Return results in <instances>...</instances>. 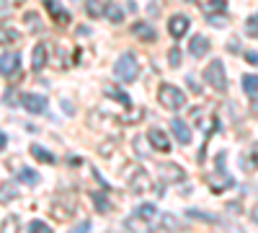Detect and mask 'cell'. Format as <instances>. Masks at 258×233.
<instances>
[{"mask_svg": "<svg viewBox=\"0 0 258 233\" xmlns=\"http://www.w3.org/2000/svg\"><path fill=\"white\" fill-rule=\"evenodd\" d=\"M132 34H135L137 39H142V41H155V39H158L155 29L150 26V24H145V21H137V24H132Z\"/></svg>", "mask_w": 258, "mask_h": 233, "instance_id": "obj_14", "label": "cell"}, {"mask_svg": "<svg viewBox=\"0 0 258 233\" xmlns=\"http://www.w3.org/2000/svg\"><path fill=\"white\" fill-rule=\"evenodd\" d=\"M75 230H78V233H85V230H88V223H80Z\"/></svg>", "mask_w": 258, "mask_h": 233, "instance_id": "obj_43", "label": "cell"}, {"mask_svg": "<svg viewBox=\"0 0 258 233\" xmlns=\"http://www.w3.org/2000/svg\"><path fill=\"white\" fill-rule=\"evenodd\" d=\"M18 179L24 181V184H29V187L39 184V174L34 171V168H18Z\"/></svg>", "mask_w": 258, "mask_h": 233, "instance_id": "obj_27", "label": "cell"}, {"mask_svg": "<svg viewBox=\"0 0 258 233\" xmlns=\"http://www.w3.org/2000/svg\"><path fill=\"white\" fill-rule=\"evenodd\" d=\"M250 220H253V223H255V225H258V205H255V207H253V213H250Z\"/></svg>", "mask_w": 258, "mask_h": 233, "instance_id": "obj_42", "label": "cell"}, {"mask_svg": "<svg viewBox=\"0 0 258 233\" xmlns=\"http://www.w3.org/2000/svg\"><path fill=\"white\" fill-rule=\"evenodd\" d=\"M181 60H183V55H181V50L178 47H173L168 52V62H170V68H181Z\"/></svg>", "mask_w": 258, "mask_h": 233, "instance_id": "obj_30", "label": "cell"}, {"mask_svg": "<svg viewBox=\"0 0 258 233\" xmlns=\"http://www.w3.org/2000/svg\"><path fill=\"white\" fill-rule=\"evenodd\" d=\"M114 75L124 83H132L140 75V65H137V57L132 52H124L116 62H114Z\"/></svg>", "mask_w": 258, "mask_h": 233, "instance_id": "obj_2", "label": "cell"}, {"mask_svg": "<svg viewBox=\"0 0 258 233\" xmlns=\"http://www.w3.org/2000/svg\"><path fill=\"white\" fill-rule=\"evenodd\" d=\"M85 13H88L91 18H98L106 13V6L101 3V0H85Z\"/></svg>", "mask_w": 258, "mask_h": 233, "instance_id": "obj_24", "label": "cell"}, {"mask_svg": "<svg viewBox=\"0 0 258 233\" xmlns=\"http://www.w3.org/2000/svg\"><path fill=\"white\" fill-rule=\"evenodd\" d=\"M186 80H188V86H191V91H194V94H202V86L197 83V78H191V75H188Z\"/></svg>", "mask_w": 258, "mask_h": 233, "instance_id": "obj_39", "label": "cell"}, {"mask_svg": "<svg viewBox=\"0 0 258 233\" xmlns=\"http://www.w3.org/2000/svg\"><path fill=\"white\" fill-rule=\"evenodd\" d=\"M41 3H44V8L49 11V16H52V21L57 26H68L70 21H73V16H70V11L64 8L59 0H41Z\"/></svg>", "mask_w": 258, "mask_h": 233, "instance_id": "obj_4", "label": "cell"}, {"mask_svg": "<svg viewBox=\"0 0 258 233\" xmlns=\"http://www.w3.org/2000/svg\"><path fill=\"white\" fill-rule=\"evenodd\" d=\"M29 151H31V156H34L36 161H41V163H54V161H57V156H54L52 151H47L44 145H31Z\"/></svg>", "mask_w": 258, "mask_h": 233, "instance_id": "obj_17", "label": "cell"}, {"mask_svg": "<svg viewBox=\"0 0 258 233\" xmlns=\"http://www.w3.org/2000/svg\"><path fill=\"white\" fill-rule=\"evenodd\" d=\"M18 197V189L8 181V184H0V205H8L11 200Z\"/></svg>", "mask_w": 258, "mask_h": 233, "instance_id": "obj_23", "label": "cell"}, {"mask_svg": "<svg viewBox=\"0 0 258 233\" xmlns=\"http://www.w3.org/2000/svg\"><path fill=\"white\" fill-rule=\"evenodd\" d=\"M103 94H106V96H111V99H116V101L121 104V107H132V99H129L124 91H116V88H111V86H106V88H103Z\"/></svg>", "mask_w": 258, "mask_h": 233, "instance_id": "obj_25", "label": "cell"}, {"mask_svg": "<svg viewBox=\"0 0 258 233\" xmlns=\"http://www.w3.org/2000/svg\"><path fill=\"white\" fill-rule=\"evenodd\" d=\"M240 50H243V47H240V41H238V39H230V41H227V52H232V55H238Z\"/></svg>", "mask_w": 258, "mask_h": 233, "instance_id": "obj_38", "label": "cell"}, {"mask_svg": "<svg viewBox=\"0 0 258 233\" xmlns=\"http://www.w3.org/2000/svg\"><path fill=\"white\" fill-rule=\"evenodd\" d=\"M188 218H199V220H209V223H217V218H214V215L199 213V210H188Z\"/></svg>", "mask_w": 258, "mask_h": 233, "instance_id": "obj_34", "label": "cell"}, {"mask_svg": "<svg viewBox=\"0 0 258 233\" xmlns=\"http://www.w3.org/2000/svg\"><path fill=\"white\" fill-rule=\"evenodd\" d=\"M155 215H158V207H155V205H150V202L140 205V207H137V213H135L137 220H155Z\"/></svg>", "mask_w": 258, "mask_h": 233, "instance_id": "obj_21", "label": "cell"}, {"mask_svg": "<svg viewBox=\"0 0 258 233\" xmlns=\"http://www.w3.org/2000/svg\"><path fill=\"white\" fill-rule=\"evenodd\" d=\"M91 200H93V205L98 207V213H103V215H106V213H111V202H109V197H106L103 192H93Z\"/></svg>", "mask_w": 258, "mask_h": 233, "instance_id": "obj_22", "label": "cell"}, {"mask_svg": "<svg viewBox=\"0 0 258 233\" xmlns=\"http://www.w3.org/2000/svg\"><path fill=\"white\" fill-rule=\"evenodd\" d=\"M243 91L248 96H258V75H243Z\"/></svg>", "mask_w": 258, "mask_h": 233, "instance_id": "obj_26", "label": "cell"}, {"mask_svg": "<svg viewBox=\"0 0 258 233\" xmlns=\"http://www.w3.org/2000/svg\"><path fill=\"white\" fill-rule=\"evenodd\" d=\"M21 39V34L13 29V26H3L0 24V47H8V44H16Z\"/></svg>", "mask_w": 258, "mask_h": 233, "instance_id": "obj_16", "label": "cell"}, {"mask_svg": "<svg viewBox=\"0 0 258 233\" xmlns=\"http://www.w3.org/2000/svg\"><path fill=\"white\" fill-rule=\"evenodd\" d=\"M18 68H21V55L18 52H6L0 57V75L11 78V75L18 73Z\"/></svg>", "mask_w": 258, "mask_h": 233, "instance_id": "obj_8", "label": "cell"}, {"mask_svg": "<svg viewBox=\"0 0 258 233\" xmlns=\"http://www.w3.org/2000/svg\"><path fill=\"white\" fill-rule=\"evenodd\" d=\"M106 16H109V21H111V24H121V18H124V11L114 3V6H109V8H106Z\"/></svg>", "mask_w": 258, "mask_h": 233, "instance_id": "obj_28", "label": "cell"}, {"mask_svg": "<svg viewBox=\"0 0 258 233\" xmlns=\"http://www.w3.org/2000/svg\"><path fill=\"white\" fill-rule=\"evenodd\" d=\"M220 179L217 176H209V187H212V192L217 195V192H225V189H230L232 184H235V179L225 171V153H220Z\"/></svg>", "mask_w": 258, "mask_h": 233, "instance_id": "obj_5", "label": "cell"}, {"mask_svg": "<svg viewBox=\"0 0 258 233\" xmlns=\"http://www.w3.org/2000/svg\"><path fill=\"white\" fill-rule=\"evenodd\" d=\"M16 228H18V218H16V215H13V218H6L3 230H8V233H11V230H16Z\"/></svg>", "mask_w": 258, "mask_h": 233, "instance_id": "obj_37", "label": "cell"}, {"mask_svg": "<svg viewBox=\"0 0 258 233\" xmlns=\"http://www.w3.org/2000/svg\"><path fill=\"white\" fill-rule=\"evenodd\" d=\"M29 230H34V233H49L52 228H49L44 220H31V223H29Z\"/></svg>", "mask_w": 258, "mask_h": 233, "instance_id": "obj_33", "label": "cell"}, {"mask_svg": "<svg viewBox=\"0 0 258 233\" xmlns=\"http://www.w3.org/2000/svg\"><path fill=\"white\" fill-rule=\"evenodd\" d=\"M245 60L250 62V65H258V52H245Z\"/></svg>", "mask_w": 258, "mask_h": 233, "instance_id": "obj_40", "label": "cell"}, {"mask_svg": "<svg viewBox=\"0 0 258 233\" xmlns=\"http://www.w3.org/2000/svg\"><path fill=\"white\" fill-rule=\"evenodd\" d=\"M114 143H116V140H106V143H101L98 153H101V156H111V148H114Z\"/></svg>", "mask_w": 258, "mask_h": 233, "instance_id": "obj_36", "label": "cell"}, {"mask_svg": "<svg viewBox=\"0 0 258 233\" xmlns=\"http://www.w3.org/2000/svg\"><path fill=\"white\" fill-rule=\"evenodd\" d=\"M6 145H8V137H6V132H0V151H3Z\"/></svg>", "mask_w": 258, "mask_h": 233, "instance_id": "obj_41", "label": "cell"}, {"mask_svg": "<svg viewBox=\"0 0 258 233\" xmlns=\"http://www.w3.org/2000/svg\"><path fill=\"white\" fill-rule=\"evenodd\" d=\"M24 21L29 24V29H31V31H41V29H44V26H41V21H39V16H36V13H26V16H24Z\"/></svg>", "mask_w": 258, "mask_h": 233, "instance_id": "obj_29", "label": "cell"}, {"mask_svg": "<svg viewBox=\"0 0 258 233\" xmlns=\"http://www.w3.org/2000/svg\"><path fill=\"white\" fill-rule=\"evenodd\" d=\"M240 163H243V171H245V174L255 171V168H258V145H253V151L245 153V156L240 158Z\"/></svg>", "mask_w": 258, "mask_h": 233, "instance_id": "obj_18", "label": "cell"}, {"mask_svg": "<svg viewBox=\"0 0 258 233\" xmlns=\"http://www.w3.org/2000/svg\"><path fill=\"white\" fill-rule=\"evenodd\" d=\"M202 11H204L207 16L225 13V11H227V0H207V3H202Z\"/></svg>", "mask_w": 258, "mask_h": 233, "instance_id": "obj_20", "label": "cell"}, {"mask_svg": "<svg viewBox=\"0 0 258 233\" xmlns=\"http://www.w3.org/2000/svg\"><path fill=\"white\" fill-rule=\"evenodd\" d=\"M204 80L209 83L214 91H220V94L227 91V73H225V65L220 60H212L209 65L204 68Z\"/></svg>", "mask_w": 258, "mask_h": 233, "instance_id": "obj_3", "label": "cell"}, {"mask_svg": "<svg viewBox=\"0 0 258 233\" xmlns=\"http://www.w3.org/2000/svg\"><path fill=\"white\" fill-rule=\"evenodd\" d=\"M21 107L31 114H44L47 112V99L39 96V94H24L21 96Z\"/></svg>", "mask_w": 258, "mask_h": 233, "instance_id": "obj_7", "label": "cell"}, {"mask_svg": "<svg viewBox=\"0 0 258 233\" xmlns=\"http://www.w3.org/2000/svg\"><path fill=\"white\" fill-rule=\"evenodd\" d=\"M6 3H11V6H21V3H26V0H6Z\"/></svg>", "mask_w": 258, "mask_h": 233, "instance_id": "obj_45", "label": "cell"}, {"mask_svg": "<svg viewBox=\"0 0 258 233\" xmlns=\"http://www.w3.org/2000/svg\"><path fill=\"white\" fill-rule=\"evenodd\" d=\"M147 140L153 143V148H155V151H160V153H168L170 151V140H168V135L160 130V127H153V130L147 132Z\"/></svg>", "mask_w": 258, "mask_h": 233, "instance_id": "obj_10", "label": "cell"}, {"mask_svg": "<svg viewBox=\"0 0 258 233\" xmlns=\"http://www.w3.org/2000/svg\"><path fill=\"white\" fill-rule=\"evenodd\" d=\"M209 18V24L214 26V29H222V26H227V18H225V13H214V16H207Z\"/></svg>", "mask_w": 258, "mask_h": 233, "instance_id": "obj_32", "label": "cell"}, {"mask_svg": "<svg viewBox=\"0 0 258 233\" xmlns=\"http://www.w3.org/2000/svg\"><path fill=\"white\" fill-rule=\"evenodd\" d=\"M158 101H160L163 109L178 112V109L186 107V94L178 86H173V83H163V86L158 88Z\"/></svg>", "mask_w": 258, "mask_h": 233, "instance_id": "obj_1", "label": "cell"}, {"mask_svg": "<svg viewBox=\"0 0 258 233\" xmlns=\"http://www.w3.org/2000/svg\"><path fill=\"white\" fill-rule=\"evenodd\" d=\"M245 31H248V36L258 39V13L248 18V24H245Z\"/></svg>", "mask_w": 258, "mask_h": 233, "instance_id": "obj_31", "label": "cell"}, {"mask_svg": "<svg viewBox=\"0 0 258 233\" xmlns=\"http://www.w3.org/2000/svg\"><path fill=\"white\" fill-rule=\"evenodd\" d=\"M188 52L197 57V60H202V57H207L209 55V39L207 36H202V34H197L191 39V44H188Z\"/></svg>", "mask_w": 258, "mask_h": 233, "instance_id": "obj_12", "label": "cell"}, {"mask_svg": "<svg viewBox=\"0 0 258 233\" xmlns=\"http://www.w3.org/2000/svg\"><path fill=\"white\" fill-rule=\"evenodd\" d=\"M47 60H49V47L47 44H36L31 50V68L34 70H44L47 68Z\"/></svg>", "mask_w": 258, "mask_h": 233, "instance_id": "obj_11", "label": "cell"}, {"mask_svg": "<svg viewBox=\"0 0 258 233\" xmlns=\"http://www.w3.org/2000/svg\"><path fill=\"white\" fill-rule=\"evenodd\" d=\"M170 130H173V135H176V140L181 145H188L191 143V127L183 119H173V122H170Z\"/></svg>", "mask_w": 258, "mask_h": 233, "instance_id": "obj_13", "label": "cell"}, {"mask_svg": "<svg viewBox=\"0 0 258 233\" xmlns=\"http://www.w3.org/2000/svg\"><path fill=\"white\" fill-rule=\"evenodd\" d=\"M188 16H183V13H176V16H170V21H168V31H170V36L173 39H181V36H186V31H188Z\"/></svg>", "mask_w": 258, "mask_h": 233, "instance_id": "obj_9", "label": "cell"}, {"mask_svg": "<svg viewBox=\"0 0 258 233\" xmlns=\"http://www.w3.org/2000/svg\"><path fill=\"white\" fill-rule=\"evenodd\" d=\"M49 215H52L54 220L64 223V220L75 218V207H68V205H62V202H52V210H49Z\"/></svg>", "mask_w": 258, "mask_h": 233, "instance_id": "obj_15", "label": "cell"}, {"mask_svg": "<svg viewBox=\"0 0 258 233\" xmlns=\"http://www.w3.org/2000/svg\"><path fill=\"white\" fill-rule=\"evenodd\" d=\"M160 174H163V179H168V181H183V176H186L178 166H170V163L160 166Z\"/></svg>", "mask_w": 258, "mask_h": 233, "instance_id": "obj_19", "label": "cell"}, {"mask_svg": "<svg viewBox=\"0 0 258 233\" xmlns=\"http://www.w3.org/2000/svg\"><path fill=\"white\" fill-rule=\"evenodd\" d=\"M160 228H178V220L173 215H163L160 218Z\"/></svg>", "mask_w": 258, "mask_h": 233, "instance_id": "obj_35", "label": "cell"}, {"mask_svg": "<svg viewBox=\"0 0 258 233\" xmlns=\"http://www.w3.org/2000/svg\"><path fill=\"white\" fill-rule=\"evenodd\" d=\"M6 13H8V6H6V3H0V18H3Z\"/></svg>", "mask_w": 258, "mask_h": 233, "instance_id": "obj_44", "label": "cell"}, {"mask_svg": "<svg viewBox=\"0 0 258 233\" xmlns=\"http://www.w3.org/2000/svg\"><path fill=\"white\" fill-rule=\"evenodd\" d=\"M129 187H132V192L135 195H145V192H150L153 189V176H150L145 168H135V174H132V179H129Z\"/></svg>", "mask_w": 258, "mask_h": 233, "instance_id": "obj_6", "label": "cell"}]
</instances>
